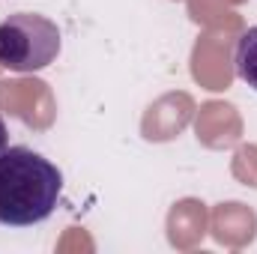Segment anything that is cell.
I'll return each mask as SVG.
<instances>
[{
	"mask_svg": "<svg viewBox=\"0 0 257 254\" xmlns=\"http://www.w3.org/2000/svg\"><path fill=\"white\" fill-rule=\"evenodd\" d=\"M63 194V171L30 147L0 153V224L33 227L54 215Z\"/></svg>",
	"mask_w": 257,
	"mask_h": 254,
	"instance_id": "cell-1",
	"label": "cell"
},
{
	"mask_svg": "<svg viewBox=\"0 0 257 254\" xmlns=\"http://www.w3.org/2000/svg\"><path fill=\"white\" fill-rule=\"evenodd\" d=\"M9 147V132H6V123H3V117H0V153Z\"/></svg>",
	"mask_w": 257,
	"mask_h": 254,
	"instance_id": "cell-4",
	"label": "cell"
},
{
	"mask_svg": "<svg viewBox=\"0 0 257 254\" xmlns=\"http://www.w3.org/2000/svg\"><path fill=\"white\" fill-rule=\"evenodd\" d=\"M233 66L242 84H248L257 93V24L248 27L239 42H236V54H233Z\"/></svg>",
	"mask_w": 257,
	"mask_h": 254,
	"instance_id": "cell-3",
	"label": "cell"
},
{
	"mask_svg": "<svg viewBox=\"0 0 257 254\" xmlns=\"http://www.w3.org/2000/svg\"><path fill=\"white\" fill-rule=\"evenodd\" d=\"M60 27L39 12H15L0 21V66L12 72H39L60 54Z\"/></svg>",
	"mask_w": 257,
	"mask_h": 254,
	"instance_id": "cell-2",
	"label": "cell"
}]
</instances>
